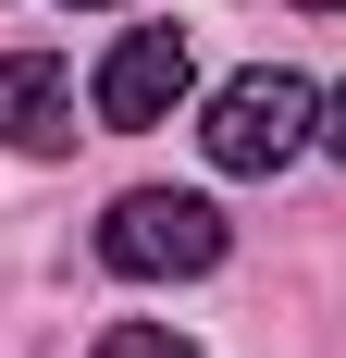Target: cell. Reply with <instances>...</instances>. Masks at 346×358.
Masks as SVG:
<instances>
[{
	"label": "cell",
	"mask_w": 346,
	"mask_h": 358,
	"mask_svg": "<svg viewBox=\"0 0 346 358\" xmlns=\"http://www.w3.org/2000/svg\"><path fill=\"white\" fill-rule=\"evenodd\" d=\"M198 148H210V173H284L297 148H321V87H310V74H284V62L223 74Z\"/></svg>",
	"instance_id": "1"
},
{
	"label": "cell",
	"mask_w": 346,
	"mask_h": 358,
	"mask_svg": "<svg viewBox=\"0 0 346 358\" xmlns=\"http://www.w3.org/2000/svg\"><path fill=\"white\" fill-rule=\"evenodd\" d=\"M99 259L124 285H186V272H223V210L186 198V185H124L99 222Z\"/></svg>",
	"instance_id": "2"
},
{
	"label": "cell",
	"mask_w": 346,
	"mask_h": 358,
	"mask_svg": "<svg viewBox=\"0 0 346 358\" xmlns=\"http://www.w3.org/2000/svg\"><path fill=\"white\" fill-rule=\"evenodd\" d=\"M186 87H198L186 25H124V37H111V62H99V87H87V111H99L111 136H148V124L186 111Z\"/></svg>",
	"instance_id": "3"
},
{
	"label": "cell",
	"mask_w": 346,
	"mask_h": 358,
	"mask_svg": "<svg viewBox=\"0 0 346 358\" xmlns=\"http://www.w3.org/2000/svg\"><path fill=\"white\" fill-rule=\"evenodd\" d=\"M0 148H25V161H62L74 148V74L50 50H13L0 62Z\"/></svg>",
	"instance_id": "4"
},
{
	"label": "cell",
	"mask_w": 346,
	"mask_h": 358,
	"mask_svg": "<svg viewBox=\"0 0 346 358\" xmlns=\"http://www.w3.org/2000/svg\"><path fill=\"white\" fill-rule=\"evenodd\" d=\"M87 358H198V346H186L173 322H111V334H99Z\"/></svg>",
	"instance_id": "5"
},
{
	"label": "cell",
	"mask_w": 346,
	"mask_h": 358,
	"mask_svg": "<svg viewBox=\"0 0 346 358\" xmlns=\"http://www.w3.org/2000/svg\"><path fill=\"white\" fill-rule=\"evenodd\" d=\"M321 148L346 161V87H321Z\"/></svg>",
	"instance_id": "6"
},
{
	"label": "cell",
	"mask_w": 346,
	"mask_h": 358,
	"mask_svg": "<svg viewBox=\"0 0 346 358\" xmlns=\"http://www.w3.org/2000/svg\"><path fill=\"white\" fill-rule=\"evenodd\" d=\"M74 13H111V0H74Z\"/></svg>",
	"instance_id": "7"
},
{
	"label": "cell",
	"mask_w": 346,
	"mask_h": 358,
	"mask_svg": "<svg viewBox=\"0 0 346 358\" xmlns=\"http://www.w3.org/2000/svg\"><path fill=\"white\" fill-rule=\"evenodd\" d=\"M310 13H346V0H310Z\"/></svg>",
	"instance_id": "8"
}]
</instances>
